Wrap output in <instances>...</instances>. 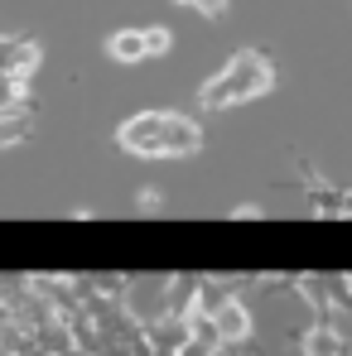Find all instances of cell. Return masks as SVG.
<instances>
[{"label": "cell", "mask_w": 352, "mask_h": 356, "mask_svg": "<svg viewBox=\"0 0 352 356\" xmlns=\"http://www.w3.org/2000/svg\"><path fill=\"white\" fill-rule=\"evenodd\" d=\"M121 149L130 154H145V159H183V154H198L203 145V130L188 116L174 111H145V116H130L116 130Z\"/></svg>", "instance_id": "cell-1"}, {"label": "cell", "mask_w": 352, "mask_h": 356, "mask_svg": "<svg viewBox=\"0 0 352 356\" xmlns=\"http://www.w3.org/2000/svg\"><path fill=\"white\" fill-rule=\"evenodd\" d=\"M275 87V67L261 58V54H236L213 82H203V92H198V102L203 106H213V111H222V106H241V102H251V97H261V92H270Z\"/></svg>", "instance_id": "cell-2"}, {"label": "cell", "mask_w": 352, "mask_h": 356, "mask_svg": "<svg viewBox=\"0 0 352 356\" xmlns=\"http://www.w3.org/2000/svg\"><path fill=\"white\" fill-rule=\"evenodd\" d=\"M39 58H44V54H39L34 39H0V77L29 87V77L39 72Z\"/></svg>", "instance_id": "cell-3"}, {"label": "cell", "mask_w": 352, "mask_h": 356, "mask_svg": "<svg viewBox=\"0 0 352 356\" xmlns=\"http://www.w3.org/2000/svg\"><path fill=\"white\" fill-rule=\"evenodd\" d=\"M217 337H222V347H232V342H246L251 337V308L241 303V298H227L222 308H217Z\"/></svg>", "instance_id": "cell-4"}, {"label": "cell", "mask_w": 352, "mask_h": 356, "mask_svg": "<svg viewBox=\"0 0 352 356\" xmlns=\"http://www.w3.org/2000/svg\"><path fill=\"white\" fill-rule=\"evenodd\" d=\"M107 54H112V63H145L150 58V49H145V29H121V34H112L107 39Z\"/></svg>", "instance_id": "cell-5"}, {"label": "cell", "mask_w": 352, "mask_h": 356, "mask_svg": "<svg viewBox=\"0 0 352 356\" xmlns=\"http://www.w3.org/2000/svg\"><path fill=\"white\" fill-rule=\"evenodd\" d=\"M299 347H304V356H343V332H333V327H309Z\"/></svg>", "instance_id": "cell-6"}, {"label": "cell", "mask_w": 352, "mask_h": 356, "mask_svg": "<svg viewBox=\"0 0 352 356\" xmlns=\"http://www.w3.org/2000/svg\"><path fill=\"white\" fill-rule=\"evenodd\" d=\"M169 44H174V34H169L164 24H150V29H145V49H150V58H164Z\"/></svg>", "instance_id": "cell-7"}, {"label": "cell", "mask_w": 352, "mask_h": 356, "mask_svg": "<svg viewBox=\"0 0 352 356\" xmlns=\"http://www.w3.org/2000/svg\"><path fill=\"white\" fill-rule=\"evenodd\" d=\"M24 130H29L24 111H20V116H0V145H15V140H20Z\"/></svg>", "instance_id": "cell-8"}, {"label": "cell", "mask_w": 352, "mask_h": 356, "mask_svg": "<svg viewBox=\"0 0 352 356\" xmlns=\"http://www.w3.org/2000/svg\"><path fill=\"white\" fill-rule=\"evenodd\" d=\"M193 10H198L203 19H222V15H227V0H193Z\"/></svg>", "instance_id": "cell-9"}, {"label": "cell", "mask_w": 352, "mask_h": 356, "mask_svg": "<svg viewBox=\"0 0 352 356\" xmlns=\"http://www.w3.org/2000/svg\"><path fill=\"white\" fill-rule=\"evenodd\" d=\"M135 202H140V207H145V212H155V207H160V193H150V188H145V193H140V197H135Z\"/></svg>", "instance_id": "cell-10"}, {"label": "cell", "mask_w": 352, "mask_h": 356, "mask_svg": "<svg viewBox=\"0 0 352 356\" xmlns=\"http://www.w3.org/2000/svg\"><path fill=\"white\" fill-rule=\"evenodd\" d=\"M338 212H352V193H348V197H338Z\"/></svg>", "instance_id": "cell-11"}, {"label": "cell", "mask_w": 352, "mask_h": 356, "mask_svg": "<svg viewBox=\"0 0 352 356\" xmlns=\"http://www.w3.org/2000/svg\"><path fill=\"white\" fill-rule=\"evenodd\" d=\"M348 294H352V275H348Z\"/></svg>", "instance_id": "cell-12"}, {"label": "cell", "mask_w": 352, "mask_h": 356, "mask_svg": "<svg viewBox=\"0 0 352 356\" xmlns=\"http://www.w3.org/2000/svg\"><path fill=\"white\" fill-rule=\"evenodd\" d=\"M178 5H193V0H178Z\"/></svg>", "instance_id": "cell-13"}]
</instances>
